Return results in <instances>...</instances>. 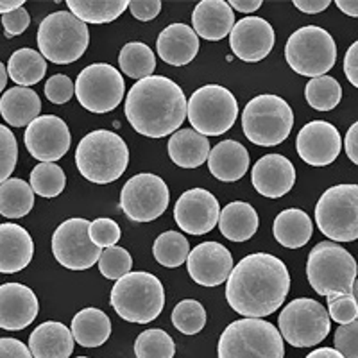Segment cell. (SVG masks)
<instances>
[{"label": "cell", "mask_w": 358, "mask_h": 358, "mask_svg": "<svg viewBox=\"0 0 358 358\" xmlns=\"http://www.w3.org/2000/svg\"><path fill=\"white\" fill-rule=\"evenodd\" d=\"M290 290V274L283 262L268 252H255L233 267L226 285L228 305L248 319L276 312Z\"/></svg>", "instance_id": "cell-1"}, {"label": "cell", "mask_w": 358, "mask_h": 358, "mask_svg": "<svg viewBox=\"0 0 358 358\" xmlns=\"http://www.w3.org/2000/svg\"><path fill=\"white\" fill-rule=\"evenodd\" d=\"M187 106L181 86L165 76H151L131 86L126 99V118L142 136L163 138L181 127L187 118Z\"/></svg>", "instance_id": "cell-2"}, {"label": "cell", "mask_w": 358, "mask_h": 358, "mask_svg": "<svg viewBox=\"0 0 358 358\" xmlns=\"http://www.w3.org/2000/svg\"><path fill=\"white\" fill-rule=\"evenodd\" d=\"M129 149L122 136L108 129H97L83 136L76 149L79 174L97 185L117 181L126 172Z\"/></svg>", "instance_id": "cell-3"}, {"label": "cell", "mask_w": 358, "mask_h": 358, "mask_svg": "<svg viewBox=\"0 0 358 358\" xmlns=\"http://www.w3.org/2000/svg\"><path fill=\"white\" fill-rule=\"evenodd\" d=\"M110 303L124 321L147 324L158 319L165 308V289L155 274L136 271L115 283Z\"/></svg>", "instance_id": "cell-4"}, {"label": "cell", "mask_w": 358, "mask_h": 358, "mask_svg": "<svg viewBox=\"0 0 358 358\" xmlns=\"http://www.w3.org/2000/svg\"><path fill=\"white\" fill-rule=\"evenodd\" d=\"M358 274L357 260L348 249L335 242H319L306 262L308 283L319 296L351 294Z\"/></svg>", "instance_id": "cell-5"}, {"label": "cell", "mask_w": 358, "mask_h": 358, "mask_svg": "<svg viewBox=\"0 0 358 358\" xmlns=\"http://www.w3.org/2000/svg\"><path fill=\"white\" fill-rule=\"evenodd\" d=\"M219 358H285L280 330L264 319H241L222 331Z\"/></svg>", "instance_id": "cell-6"}, {"label": "cell", "mask_w": 358, "mask_h": 358, "mask_svg": "<svg viewBox=\"0 0 358 358\" xmlns=\"http://www.w3.org/2000/svg\"><path fill=\"white\" fill-rule=\"evenodd\" d=\"M292 126V108L280 95H258L245 104L242 113V129L245 138L255 145H280L287 140Z\"/></svg>", "instance_id": "cell-7"}, {"label": "cell", "mask_w": 358, "mask_h": 358, "mask_svg": "<svg viewBox=\"0 0 358 358\" xmlns=\"http://www.w3.org/2000/svg\"><path fill=\"white\" fill-rule=\"evenodd\" d=\"M41 56L56 65H70L86 52L90 33L85 22L69 11H56L45 17L36 34Z\"/></svg>", "instance_id": "cell-8"}, {"label": "cell", "mask_w": 358, "mask_h": 358, "mask_svg": "<svg viewBox=\"0 0 358 358\" xmlns=\"http://www.w3.org/2000/svg\"><path fill=\"white\" fill-rule=\"evenodd\" d=\"M285 59L299 76L322 78L337 62V43L326 29L305 25L287 40Z\"/></svg>", "instance_id": "cell-9"}, {"label": "cell", "mask_w": 358, "mask_h": 358, "mask_svg": "<svg viewBox=\"0 0 358 358\" xmlns=\"http://www.w3.org/2000/svg\"><path fill=\"white\" fill-rule=\"evenodd\" d=\"M188 122L203 136H220L228 133L238 117V102L228 88L206 85L188 99Z\"/></svg>", "instance_id": "cell-10"}, {"label": "cell", "mask_w": 358, "mask_h": 358, "mask_svg": "<svg viewBox=\"0 0 358 358\" xmlns=\"http://www.w3.org/2000/svg\"><path fill=\"white\" fill-rule=\"evenodd\" d=\"M315 222L324 236L335 242L358 238V185H337L319 197Z\"/></svg>", "instance_id": "cell-11"}, {"label": "cell", "mask_w": 358, "mask_h": 358, "mask_svg": "<svg viewBox=\"0 0 358 358\" xmlns=\"http://www.w3.org/2000/svg\"><path fill=\"white\" fill-rule=\"evenodd\" d=\"M278 324L281 337L290 346L312 348L328 337L331 319L321 303L310 297H299L281 310Z\"/></svg>", "instance_id": "cell-12"}, {"label": "cell", "mask_w": 358, "mask_h": 358, "mask_svg": "<svg viewBox=\"0 0 358 358\" xmlns=\"http://www.w3.org/2000/svg\"><path fill=\"white\" fill-rule=\"evenodd\" d=\"M126 94L122 73L108 63H95L79 72L76 97L92 113H108L118 108Z\"/></svg>", "instance_id": "cell-13"}, {"label": "cell", "mask_w": 358, "mask_h": 358, "mask_svg": "<svg viewBox=\"0 0 358 358\" xmlns=\"http://www.w3.org/2000/svg\"><path fill=\"white\" fill-rule=\"evenodd\" d=\"M171 203L167 183L156 174H136L120 192V208L134 222H152L165 213Z\"/></svg>", "instance_id": "cell-14"}, {"label": "cell", "mask_w": 358, "mask_h": 358, "mask_svg": "<svg viewBox=\"0 0 358 358\" xmlns=\"http://www.w3.org/2000/svg\"><path fill=\"white\" fill-rule=\"evenodd\" d=\"M90 220L69 219L52 235V255L59 265L70 271H86L99 262L102 249L88 235Z\"/></svg>", "instance_id": "cell-15"}, {"label": "cell", "mask_w": 358, "mask_h": 358, "mask_svg": "<svg viewBox=\"0 0 358 358\" xmlns=\"http://www.w3.org/2000/svg\"><path fill=\"white\" fill-rule=\"evenodd\" d=\"M24 142L29 155L41 163H54L69 152L72 136L63 118L41 115L25 129Z\"/></svg>", "instance_id": "cell-16"}, {"label": "cell", "mask_w": 358, "mask_h": 358, "mask_svg": "<svg viewBox=\"0 0 358 358\" xmlns=\"http://www.w3.org/2000/svg\"><path fill=\"white\" fill-rule=\"evenodd\" d=\"M219 201L204 188L187 190L174 206L176 224L188 235H206L219 224Z\"/></svg>", "instance_id": "cell-17"}, {"label": "cell", "mask_w": 358, "mask_h": 358, "mask_svg": "<svg viewBox=\"0 0 358 358\" xmlns=\"http://www.w3.org/2000/svg\"><path fill=\"white\" fill-rule=\"evenodd\" d=\"M296 149L305 163L312 167H326L341 155V133L334 124L326 120H312L297 133Z\"/></svg>", "instance_id": "cell-18"}, {"label": "cell", "mask_w": 358, "mask_h": 358, "mask_svg": "<svg viewBox=\"0 0 358 358\" xmlns=\"http://www.w3.org/2000/svg\"><path fill=\"white\" fill-rule=\"evenodd\" d=\"M233 257L219 242H203L187 258L188 274L197 285L219 287L228 281L233 271Z\"/></svg>", "instance_id": "cell-19"}, {"label": "cell", "mask_w": 358, "mask_h": 358, "mask_svg": "<svg viewBox=\"0 0 358 358\" xmlns=\"http://www.w3.org/2000/svg\"><path fill=\"white\" fill-rule=\"evenodd\" d=\"M274 29L265 18L248 17L235 24L229 34V47L238 59L257 63L265 59L274 47Z\"/></svg>", "instance_id": "cell-20"}, {"label": "cell", "mask_w": 358, "mask_h": 358, "mask_svg": "<svg viewBox=\"0 0 358 358\" xmlns=\"http://www.w3.org/2000/svg\"><path fill=\"white\" fill-rule=\"evenodd\" d=\"M40 312V303L33 290L22 283L0 285V328L20 331L33 324Z\"/></svg>", "instance_id": "cell-21"}, {"label": "cell", "mask_w": 358, "mask_h": 358, "mask_svg": "<svg viewBox=\"0 0 358 358\" xmlns=\"http://www.w3.org/2000/svg\"><path fill=\"white\" fill-rule=\"evenodd\" d=\"M255 190L268 199L289 194L296 183V169L289 158L281 155H265L255 163L251 172Z\"/></svg>", "instance_id": "cell-22"}, {"label": "cell", "mask_w": 358, "mask_h": 358, "mask_svg": "<svg viewBox=\"0 0 358 358\" xmlns=\"http://www.w3.org/2000/svg\"><path fill=\"white\" fill-rule=\"evenodd\" d=\"M34 242L20 224H0V273L15 274L33 260Z\"/></svg>", "instance_id": "cell-23"}, {"label": "cell", "mask_w": 358, "mask_h": 358, "mask_svg": "<svg viewBox=\"0 0 358 358\" xmlns=\"http://www.w3.org/2000/svg\"><path fill=\"white\" fill-rule=\"evenodd\" d=\"M192 25L197 36L208 41H219L231 34L235 15L226 0H201L192 13Z\"/></svg>", "instance_id": "cell-24"}, {"label": "cell", "mask_w": 358, "mask_h": 358, "mask_svg": "<svg viewBox=\"0 0 358 358\" xmlns=\"http://www.w3.org/2000/svg\"><path fill=\"white\" fill-rule=\"evenodd\" d=\"M156 50L167 65L185 66L199 52V36L190 25L172 24L159 33Z\"/></svg>", "instance_id": "cell-25"}, {"label": "cell", "mask_w": 358, "mask_h": 358, "mask_svg": "<svg viewBox=\"0 0 358 358\" xmlns=\"http://www.w3.org/2000/svg\"><path fill=\"white\" fill-rule=\"evenodd\" d=\"M73 342L72 331L63 322L47 321L31 334L29 351L33 358H70Z\"/></svg>", "instance_id": "cell-26"}, {"label": "cell", "mask_w": 358, "mask_h": 358, "mask_svg": "<svg viewBox=\"0 0 358 358\" xmlns=\"http://www.w3.org/2000/svg\"><path fill=\"white\" fill-rule=\"evenodd\" d=\"M208 169L213 178L226 183L238 181L249 169V152L236 140H224L217 143L208 156Z\"/></svg>", "instance_id": "cell-27"}, {"label": "cell", "mask_w": 358, "mask_h": 358, "mask_svg": "<svg viewBox=\"0 0 358 358\" xmlns=\"http://www.w3.org/2000/svg\"><path fill=\"white\" fill-rule=\"evenodd\" d=\"M41 99L31 88L15 86L0 99V115L13 127H24L40 117Z\"/></svg>", "instance_id": "cell-28"}, {"label": "cell", "mask_w": 358, "mask_h": 358, "mask_svg": "<svg viewBox=\"0 0 358 358\" xmlns=\"http://www.w3.org/2000/svg\"><path fill=\"white\" fill-rule=\"evenodd\" d=\"M210 151V140L194 129L176 131L169 140V156L181 169L201 167Z\"/></svg>", "instance_id": "cell-29"}, {"label": "cell", "mask_w": 358, "mask_h": 358, "mask_svg": "<svg viewBox=\"0 0 358 358\" xmlns=\"http://www.w3.org/2000/svg\"><path fill=\"white\" fill-rule=\"evenodd\" d=\"M70 331L79 346L99 348L110 338L111 321L102 310L90 306L73 315Z\"/></svg>", "instance_id": "cell-30"}, {"label": "cell", "mask_w": 358, "mask_h": 358, "mask_svg": "<svg viewBox=\"0 0 358 358\" xmlns=\"http://www.w3.org/2000/svg\"><path fill=\"white\" fill-rule=\"evenodd\" d=\"M219 229L222 236L231 242L249 241L258 229V213L249 203L235 201L222 208L219 217Z\"/></svg>", "instance_id": "cell-31"}, {"label": "cell", "mask_w": 358, "mask_h": 358, "mask_svg": "<svg viewBox=\"0 0 358 358\" xmlns=\"http://www.w3.org/2000/svg\"><path fill=\"white\" fill-rule=\"evenodd\" d=\"M274 238L287 249H299L312 238L313 224L308 213L299 208H289L283 210L274 219L273 226Z\"/></svg>", "instance_id": "cell-32"}, {"label": "cell", "mask_w": 358, "mask_h": 358, "mask_svg": "<svg viewBox=\"0 0 358 358\" xmlns=\"http://www.w3.org/2000/svg\"><path fill=\"white\" fill-rule=\"evenodd\" d=\"M34 206V192L24 179L13 178L0 185V215L6 219H22Z\"/></svg>", "instance_id": "cell-33"}, {"label": "cell", "mask_w": 358, "mask_h": 358, "mask_svg": "<svg viewBox=\"0 0 358 358\" xmlns=\"http://www.w3.org/2000/svg\"><path fill=\"white\" fill-rule=\"evenodd\" d=\"M47 62L40 52L33 49H20L13 52L8 63V76L22 88L38 85L45 78Z\"/></svg>", "instance_id": "cell-34"}, {"label": "cell", "mask_w": 358, "mask_h": 358, "mask_svg": "<svg viewBox=\"0 0 358 358\" xmlns=\"http://www.w3.org/2000/svg\"><path fill=\"white\" fill-rule=\"evenodd\" d=\"M66 6L85 24H110L129 9L127 0H69Z\"/></svg>", "instance_id": "cell-35"}, {"label": "cell", "mask_w": 358, "mask_h": 358, "mask_svg": "<svg viewBox=\"0 0 358 358\" xmlns=\"http://www.w3.org/2000/svg\"><path fill=\"white\" fill-rule=\"evenodd\" d=\"M118 65L122 73L131 79L151 78L156 69V56L142 41H131L126 43L118 54Z\"/></svg>", "instance_id": "cell-36"}, {"label": "cell", "mask_w": 358, "mask_h": 358, "mask_svg": "<svg viewBox=\"0 0 358 358\" xmlns=\"http://www.w3.org/2000/svg\"><path fill=\"white\" fill-rule=\"evenodd\" d=\"M152 255L156 262L163 267L174 268L183 265L190 255V244L187 236H183L178 231H165L156 238L152 245Z\"/></svg>", "instance_id": "cell-37"}, {"label": "cell", "mask_w": 358, "mask_h": 358, "mask_svg": "<svg viewBox=\"0 0 358 358\" xmlns=\"http://www.w3.org/2000/svg\"><path fill=\"white\" fill-rule=\"evenodd\" d=\"M305 97L313 110L330 111L342 101V86L330 76L310 79L305 86Z\"/></svg>", "instance_id": "cell-38"}, {"label": "cell", "mask_w": 358, "mask_h": 358, "mask_svg": "<svg viewBox=\"0 0 358 358\" xmlns=\"http://www.w3.org/2000/svg\"><path fill=\"white\" fill-rule=\"evenodd\" d=\"M31 188L40 197H57L65 190L66 176L56 163H40L31 171Z\"/></svg>", "instance_id": "cell-39"}, {"label": "cell", "mask_w": 358, "mask_h": 358, "mask_svg": "<svg viewBox=\"0 0 358 358\" xmlns=\"http://www.w3.org/2000/svg\"><path fill=\"white\" fill-rule=\"evenodd\" d=\"M176 344L167 331L152 328L136 337L134 355L136 358H174Z\"/></svg>", "instance_id": "cell-40"}, {"label": "cell", "mask_w": 358, "mask_h": 358, "mask_svg": "<svg viewBox=\"0 0 358 358\" xmlns=\"http://www.w3.org/2000/svg\"><path fill=\"white\" fill-rule=\"evenodd\" d=\"M172 324L185 335H196L206 326V310L196 299H183L172 312Z\"/></svg>", "instance_id": "cell-41"}, {"label": "cell", "mask_w": 358, "mask_h": 358, "mask_svg": "<svg viewBox=\"0 0 358 358\" xmlns=\"http://www.w3.org/2000/svg\"><path fill=\"white\" fill-rule=\"evenodd\" d=\"M131 267H133V258H131L129 251L118 248V245L104 249L99 258L101 274L108 280H122L126 274L131 273Z\"/></svg>", "instance_id": "cell-42"}, {"label": "cell", "mask_w": 358, "mask_h": 358, "mask_svg": "<svg viewBox=\"0 0 358 358\" xmlns=\"http://www.w3.org/2000/svg\"><path fill=\"white\" fill-rule=\"evenodd\" d=\"M18 143L8 126L0 124V185L8 181L17 167Z\"/></svg>", "instance_id": "cell-43"}, {"label": "cell", "mask_w": 358, "mask_h": 358, "mask_svg": "<svg viewBox=\"0 0 358 358\" xmlns=\"http://www.w3.org/2000/svg\"><path fill=\"white\" fill-rule=\"evenodd\" d=\"M88 235L97 248L108 249L117 245V242L122 236V231H120V226L115 220L95 219L94 222H90Z\"/></svg>", "instance_id": "cell-44"}, {"label": "cell", "mask_w": 358, "mask_h": 358, "mask_svg": "<svg viewBox=\"0 0 358 358\" xmlns=\"http://www.w3.org/2000/svg\"><path fill=\"white\" fill-rule=\"evenodd\" d=\"M328 315L334 319L338 324H350V322L358 319V306L355 297L351 294H344V296H328Z\"/></svg>", "instance_id": "cell-45"}, {"label": "cell", "mask_w": 358, "mask_h": 358, "mask_svg": "<svg viewBox=\"0 0 358 358\" xmlns=\"http://www.w3.org/2000/svg\"><path fill=\"white\" fill-rule=\"evenodd\" d=\"M76 95V85L69 76L56 73L49 81L45 83V97L52 104H65Z\"/></svg>", "instance_id": "cell-46"}, {"label": "cell", "mask_w": 358, "mask_h": 358, "mask_svg": "<svg viewBox=\"0 0 358 358\" xmlns=\"http://www.w3.org/2000/svg\"><path fill=\"white\" fill-rule=\"evenodd\" d=\"M335 348L344 358H358V321L338 326L335 331Z\"/></svg>", "instance_id": "cell-47"}, {"label": "cell", "mask_w": 358, "mask_h": 358, "mask_svg": "<svg viewBox=\"0 0 358 358\" xmlns=\"http://www.w3.org/2000/svg\"><path fill=\"white\" fill-rule=\"evenodd\" d=\"M29 24H31V17L25 8H18L2 17V25H4V33L8 38L20 36L22 33L27 31Z\"/></svg>", "instance_id": "cell-48"}, {"label": "cell", "mask_w": 358, "mask_h": 358, "mask_svg": "<svg viewBox=\"0 0 358 358\" xmlns=\"http://www.w3.org/2000/svg\"><path fill=\"white\" fill-rule=\"evenodd\" d=\"M129 11L136 20L151 22L162 11V2L159 0H131Z\"/></svg>", "instance_id": "cell-49"}, {"label": "cell", "mask_w": 358, "mask_h": 358, "mask_svg": "<svg viewBox=\"0 0 358 358\" xmlns=\"http://www.w3.org/2000/svg\"><path fill=\"white\" fill-rule=\"evenodd\" d=\"M0 358H33L29 348L18 338H0Z\"/></svg>", "instance_id": "cell-50"}, {"label": "cell", "mask_w": 358, "mask_h": 358, "mask_svg": "<svg viewBox=\"0 0 358 358\" xmlns=\"http://www.w3.org/2000/svg\"><path fill=\"white\" fill-rule=\"evenodd\" d=\"M344 73H346L348 81L358 88V40L348 49L344 56Z\"/></svg>", "instance_id": "cell-51"}, {"label": "cell", "mask_w": 358, "mask_h": 358, "mask_svg": "<svg viewBox=\"0 0 358 358\" xmlns=\"http://www.w3.org/2000/svg\"><path fill=\"white\" fill-rule=\"evenodd\" d=\"M344 149H346V155L355 165H358V122H355L353 126L348 129L346 140H344Z\"/></svg>", "instance_id": "cell-52"}, {"label": "cell", "mask_w": 358, "mask_h": 358, "mask_svg": "<svg viewBox=\"0 0 358 358\" xmlns=\"http://www.w3.org/2000/svg\"><path fill=\"white\" fill-rule=\"evenodd\" d=\"M299 11L308 13V15H315V13L324 11L326 8H330V0H294Z\"/></svg>", "instance_id": "cell-53"}, {"label": "cell", "mask_w": 358, "mask_h": 358, "mask_svg": "<svg viewBox=\"0 0 358 358\" xmlns=\"http://www.w3.org/2000/svg\"><path fill=\"white\" fill-rule=\"evenodd\" d=\"M229 6L241 13H252L262 8V0H231Z\"/></svg>", "instance_id": "cell-54"}, {"label": "cell", "mask_w": 358, "mask_h": 358, "mask_svg": "<svg viewBox=\"0 0 358 358\" xmlns=\"http://www.w3.org/2000/svg\"><path fill=\"white\" fill-rule=\"evenodd\" d=\"M335 4L344 15L358 18V0H337Z\"/></svg>", "instance_id": "cell-55"}, {"label": "cell", "mask_w": 358, "mask_h": 358, "mask_svg": "<svg viewBox=\"0 0 358 358\" xmlns=\"http://www.w3.org/2000/svg\"><path fill=\"white\" fill-rule=\"evenodd\" d=\"M306 358H344L337 350L334 348H319V350H313L306 355Z\"/></svg>", "instance_id": "cell-56"}, {"label": "cell", "mask_w": 358, "mask_h": 358, "mask_svg": "<svg viewBox=\"0 0 358 358\" xmlns=\"http://www.w3.org/2000/svg\"><path fill=\"white\" fill-rule=\"evenodd\" d=\"M18 8H24V0H0V15L2 17Z\"/></svg>", "instance_id": "cell-57"}, {"label": "cell", "mask_w": 358, "mask_h": 358, "mask_svg": "<svg viewBox=\"0 0 358 358\" xmlns=\"http://www.w3.org/2000/svg\"><path fill=\"white\" fill-rule=\"evenodd\" d=\"M6 85H8V69L2 62H0V94L4 92Z\"/></svg>", "instance_id": "cell-58"}, {"label": "cell", "mask_w": 358, "mask_h": 358, "mask_svg": "<svg viewBox=\"0 0 358 358\" xmlns=\"http://www.w3.org/2000/svg\"><path fill=\"white\" fill-rule=\"evenodd\" d=\"M351 296L355 297V301H357V306H358V278L355 280V285H353V290H351Z\"/></svg>", "instance_id": "cell-59"}, {"label": "cell", "mask_w": 358, "mask_h": 358, "mask_svg": "<svg viewBox=\"0 0 358 358\" xmlns=\"http://www.w3.org/2000/svg\"><path fill=\"white\" fill-rule=\"evenodd\" d=\"M78 358H88V357H78Z\"/></svg>", "instance_id": "cell-60"}]
</instances>
